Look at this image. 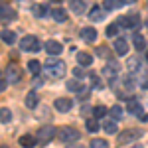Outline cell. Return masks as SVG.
<instances>
[{
	"label": "cell",
	"instance_id": "6da1fadb",
	"mask_svg": "<svg viewBox=\"0 0 148 148\" xmlns=\"http://www.w3.org/2000/svg\"><path fill=\"white\" fill-rule=\"evenodd\" d=\"M44 71H46L49 77H53V79H61L65 75V63L56 59V57H49V59H46V63H44Z\"/></svg>",
	"mask_w": 148,
	"mask_h": 148
},
{
	"label": "cell",
	"instance_id": "7a4b0ae2",
	"mask_svg": "<svg viewBox=\"0 0 148 148\" xmlns=\"http://www.w3.org/2000/svg\"><path fill=\"white\" fill-rule=\"evenodd\" d=\"M57 136H59V140H61L63 144H71V142L79 140V132H77V128H73V126H63V128L57 130Z\"/></svg>",
	"mask_w": 148,
	"mask_h": 148
},
{
	"label": "cell",
	"instance_id": "3957f363",
	"mask_svg": "<svg viewBox=\"0 0 148 148\" xmlns=\"http://www.w3.org/2000/svg\"><path fill=\"white\" fill-rule=\"evenodd\" d=\"M56 136H57V130L53 126H44V128H40L38 134H36V138H38L40 144H47L49 140H53Z\"/></svg>",
	"mask_w": 148,
	"mask_h": 148
},
{
	"label": "cell",
	"instance_id": "277c9868",
	"mask_svg": "<svg viewBox=\"0 0 148 148\" xmlns=\"http://www.w3.org/2000/svg\"><path fill=\"white\" fill-rule=\"evenodd\" d=\"M20 47H22L24 51H40L42 49V44L38 42L36 36H26V38H22V42H20Z\"/></svg>",
	"mask_w": 148,
	"mask_h": 148
},
{
	"label": "cell",
	"instance_id": "5b68a950",
	"mask_svg": "<svg viewBox=\"0 0 148 148\" xmlns=\"http://www.w3.org/2000/svg\"><path fill=\"white\" fill-rule=\"evenodd\" d=\"M142 134H144L142 130H125L123 134H119V136H116V142L123 146V144H128V142H132V140H138Z\"/></svg>",
	"mask_w": 148,
	"mask_h": 148
},
{
	"label": "cell",
	"instance_id": "8992f818",
	"mask_svg": "<svg viewBox=\"0 0 148 148\" xmlns=\"http://www.w3.org/2000/svg\"><path fill=\"white\" fill-rule=\"evenodd\" d=\"M4 79L8 81V83H18V81L22 79V69L18 67V65H8L6 67V73H4Z\"/></svg>",
	"mask_w": 148,
	"mask_h": 148
},
{
	"label": "cell",
	"instance_id": "52a82bcc",
	"mask_svg": "<svg viewBox=\"0 0 148 148\" xmlns=\"http://www.w3.org/2000/svg\"><path fill=\"white\" fill-rule=\"evenodd\" d=\"M16 10L12 8V6H6V4H2L0 6V20L2 22H12V20H16Z\"/></svg>",
	"mask_w": 148,
	"mask_h": 148
},
{
	"label": "cell",
	"instance_id": "ba28073f",
	"mask_svg": "<svg viewBox=\"0 0 148 148\" xmlns=\"http://www.w3.org/2000/svg\"><path fill=\"white\" fill-rule=\"evenodd\" d=\"M61 49H63V46L59 44V42H56V40H49V42H46V51L49 53V56H59L61 53Z\"/></svg>",
	"mask_w": 148,
	"mask_h": 148
},
{
	"label": "cell",
	"instance_id": "9c48e42d",
	"mask_svg": "<svg viewBox=\"0 0 148 148\" xmlns=\"http://www.w3.org/2000/svg\"><path fill=\"white\" fill-rule=\"evenodd\" d=\"M81 38H83L87 44H93V42L97 40V30H95L93 26H87V28L81 30Z\"/></svg>",
	"mask_w": 148,
	"mask_h": 148
},
{
	"label": "cell",
	"instance_id": "30bf717a",
	"mask_svg": "<svg viewBox=\"0 0 148 148\" xmlns=\"http://www.w3.org/2000/svg\"><path fill=\"white\" fill-rule=\"evenodd\" d=\"M71 107H73V101H71V99L59 97V99L56 101V109L59 111V113H67V111H71Z\"/></svg>",
	"mask_w": 148,
	"mask_h": 148
},
{
	"label": "cell",
	"instance_id": "8fae6325",
	"mask_svg": "<svg viewBox=\"0 0 148 148\" xmlns=\"http://www.w3.org/2000/svg\"><path fill=\"white\" fill-rule=\"evenodd\" d=\"M85 2L83 0H69V8H71V12L75 14V16H81L83 12H85Z\"/></svg>",
	"mask_w": 148,
	"mask_h": 148
},
{
	"label": "cell",
	"instance_id": "7c38bea8",
	"mask_svg": "<svg viewBox=\"0 0 148 148\" xmlns=\"http://www.w3.org/2000/svg\"><path fill=\"white\" fill-rule=\"evenodd\" d=\"M126 111H128L130 114H134V116H138V114H142V105H140L138 101H134V99H128Z\"/></svg>",
	"mask_w": 148,
	"mask_h": 148
},
{
	"label": "cell",
	"instance_id": "4fadbf2b",
	"mask_svg": "<svg viewBox=\"0 0 148 148\" xmlns=\"http://www.w3.org/2000/svg\"><path fill=\"white\" fill-rule=\"evenodd\" d=\"M103 18H105V10H103L101 6H93L91 12H89V20L91 22H101Z\"/></svg>",
	"mask_w": 148,
	"mask_h": 148
},
{
	"label": "cell",
	"instance_id": "5bb4252c",
	"mask_svg": "<svg viewBox=\"0 0 148 148\" xmlns=\"http://www.w3.org/2000/svg\"><path fill=\"white\" fill-rule=\"evenodd\" d=\"M126 69H128V71H132V73H136L138 69H142V61L138 59V56L128 57V61H126Z\"/></svg>",
	"mask_w": 148,
	"mask_h": 148
},
{
	"label": "cell",
	"instance_id": "9a60e30c",
	"mask_svg": "<svg viewBox=\"0 0 148 148\" xmlns=\"http://www.w3.org/2000/svg\"><path fill=\"white\" fill-rule=\"evenodd\" d=\"M77 63H79L81 67H87V65L93 63V56L87 53V51H79V53H77Z\"/></svg>",
	"mask_w": 148,
	"mask_h": 148
},
{
	"label": "cell",
	"instance_id": "2e32d148",
	"mask_svg": "<svg viewBox=\"0 0 148 148\" xmlns=\"http://www.w3.org/2000/svg\"><path fill=\"white\" fill-rule=\"evenodd\" d=\"M114 49H116V53H119V56L128 53V42H126L125 38H119V40L114 42Z\"/></svg>",
	"mask_w": 148,
	"mask_h": 148
},
{
	"label": "cell",
	"instance_id": "e0dca14e",
	"mask_svg": "<svg viewBox=\"0 0 148 148\" xmlns=\"http://www.w3.org/2000/svg\"><path fill=\"white\" fill-rule=\"evenodd\" d=\"M103 130H105L107 134H116V132H119V128H116V121H113V119H105V123H103Z\"/></svg>",
	"mask_w": 148,
	"mask_h": 148
},
{
	"label": "cell",
	"instance_id": "ac0fdd59",
	"mask_svg": "<svg viewBox=\"0 0 148 148\" xmlns=\"http://www.w3.org/2000/svg\"><path fill=\"white\" fill-rule=\"evenodd\" d=\"M0 38H2V42L8 44V46H14V44H16V34L10 32V30H2V32H0Z\"/></svg>",
	"mask_w": 148,
	"mask_h": 148
},
{
	"label": "cell",
	"instance_id": "d6986e66",
	"mask_svg": "<svg viewBox=\"0 0 148 148\" xmlns=\"http://www.w3.org/2000/svg\"><path fill=\"white\" fill-rule=\"evenodd\" d=\"M38 101H40V97H38V93L36 91H32V93H28V95H26V107H28V109H36V107H38Z\"/></svg>",
	"mask_w": 148,
	"mask_h": 148
},
{
	"label": "cell",
	"instance_id": "ffe728a7",
	"mask_svg": "<svg viewBox=\"0 0 148 148\" xmlns=\"http://www.w3.org/2000/svg\"><path fill=\"white\" fill-rule=\"evenodd\" d=\"M51 18L56 22H67V12L63 10V8H53L51 10Z\"/></svg>",
	"mask_w": 148,
	"mask_h": 148
},
{
	"label": "cell",
	"instance_id": "44dd1931",
	"mask_svg": "<svg viewBox=\"0 0 148 148\" xmlns=\"http://www.w3.org/2000/svg\"><path fill=\"white\" fill-rule=\"evenodd\" d=\"M38 142V138L32 136V134H24V136H20V144H22L24 148H32Z\"/></svg>",
	"mask_w": 148,
	"mask_h": 148
},
{
	"label": "cell",
	"instance_id": "7402d4cb",
	"mask_svg": "<svg viewBox=\"0 0 148 148\" xmlns=\"http://www.w3.org/2000/svg\"><path fill=\"white\" fill-rule=\"evenodd\" d=\"M32 12H34V16H38V18H44V16H47V6H44V4H34L32 6Z\"/></svg>",
	"mask_w": 148,
	"mask_h": 148
},
{
	"label": "cell",
	"instance_id": "603a6c76",
	"mask_svg": "<svg viewBox=\"0 0 148 148\" xmlns=\"http://www.w3.org/2000/svg\"><path fill=\"white\" fill-rule=\"evenodd\" d=\"M126 18H128V28H132V30H136V28H140V26H142L140 16H138V14H128Z\"/></svg>",
	"mask_w": 148,
	"mask_h": 148
},
{
	"label": "cell",
	"instance_id": "cb8c5ba5",
	"mask_svg": "<svg viewBox=\"0 0 148 148\" xmlns=\"http://www.w3.org/2000/svg\"><path fill=\"white\" fill-rule=\"evenodd\" d=\"M109 114H111V119H113V121H121V119H123V114H125V111H123V107L114 105L113 109L109 111Z\"/></svg>",
	"mask_w": 148,
	"mask_h": 148
},
{
	"label": "cell",
	"instance_id": "d4e9b609",
	"mask_svg": "<svg viewBox=\"0 0 148 148\" xmlns=\"http://www.w3.org/2000/svg\"><path fill=\"white\" fill-rule=\"evenodd\" d=\"M67 89H69V91H73V93H81V91H85V87L81 85L79 81H75V79L67 81Z\"/></svg>",
	"mask_w": 148,
	"mask_h": 148
},
{
	"label": "cell",
	"instance_id": "484cf974",
	"mask_svg": "<svg viewBox=\"0 0 148 148\" xmlns=\"http://www.w3.org/2000/svg\"><path fill=\"white\" fill-rule=\"evenodd\" d=\"M132 38H134V47H136L138 51H142V49H146V40H144V36L136 34V36H132Z\"/></svg>",
	"mask_w": 148,
	"mask_h": 148
},
{
	"label": "cell",
	"instance_id": "4316f807",
	"mask_svg": "<svg viewBox=\"0 0 148 148\" xmlns=\"http://www.w3.org/2000/svg\"><path fill=\"white\" fill-rule=\"evenodd\" d=\"M123 4H125L123 0H105V10H116Z\"/></svg>",
	"mask_w": 148,
	"mask_h": 148
},
{
	"label": "cell",
	"instance_id": "83f0119b",
	"mask_svg": "<svg viewBox=\"0 0 148 148\" xmlns=\"http://www.w3.org/2000/svg\"><path fill=\"white\" fill-rule=\"evenodd\" d=\"M12 121V113H10V109H0V123H4V125H8Z\"/></svg>",
	"mask_w": 148,
	"mask_h": 148
},
{
	"label": "cell",
	"instance_id": "f1b7e54d",
	"mask_svg": "<svg viewBox=\"0 0 148 148\" xmlns=\"http://www.w3.org/2000/svg\"><path fill=\"white\" fill-rule=\"evenodd\" d=\"M28 69H30V73H32V75H38V73H40V69H42V63H40L38 59H32V61L28 63Z\"/></svg>",
	"mask_w": 148,
	"mask_h": 148
},
{
	"label": "cell",
	"instance_id": "f546056e",
	"mask_svg": "<svg viewBox=\"0 0 148 148\" xmlns=\"http://www.w3.org/2000/svg\"><path fill=\"white\" fill-rule=\"evenodd\" d=\"M103 116H107V107H103V105L95 107L93 109V119H103Z\"/></svg>",
	"mask_w": 148,
	"mask_h": 148
},
{
	"label": "cell",
	"instance_id": "4dcf8cb0",
	"mask_svg": "<svg viewBox=\"0 0 148 148\" xmlns=\"http://www.w3.org/2000/svg\"><path fill=\"white\" fill-rule=\"evenodd\" d=\"M89 148H109V144H107V140H103V138H93Z\"/></svg>",
	"mask_w": 148,
	"mask_h": 148
},
{
	"label": "cell",
	"instance_id": "1f68e13d",
	"mask_svg": "<svg viewBox=\"0 0 148 148\" xmlns=\"http://www.w3.org/2000/svg\"><path fill=\"white\" fill-rule=\"evenodd\" d=\"M85 126H87L89 132H97V130H99V123H97V119H89V121L85 123Z\"/></svg>",
	"mask_w": 148,
	"mask_h": 148
},
{
	"label": "cell",
	"instance_id": "d6a6232c",
	"mask_svg": "<svg viewBox=\"0 0 148 148\" xmlns=\"http://www.w3.org/2000/svg\"><path fill=\"white\" fill-rule=\"evenodd\" d=\"M116 34H119V24L116 22L109 24V26H107V36H109V38H114Z\"/></svg>",
	"mask_w": 148,
	"mask_h": 148
},
{
	"label": "cell",
	"instance_id": "836d02e7",
	"mask_svg": "<svg viewBox=\"0 0 148 148\" xmlns=\"http://www.w3.org/2000/svg\"><path fill=\"white\" fill-rule=\"evenodd\" d=\"M91 83H93V89H101V87H103L101 79H99L97 75H91Z\"/></svg>",
	"mask_w": 148,
	"mask_h": 148
},
{
	"label": "cell",
	"instance_id": "e575fe53",
	"mask_svg": "<svg viewBox=\"0 0 148 148\" xmlns=\"http://www.w3.org/2000/svg\"><path fill=\"white\" fill-rule=\"evenodd\" d=\"M116 24H119V28H128V18L123 16V18H119V20H116Z\"/></svg>",
	"mask_w": 148,
	"mask_h": 148
},
{
	"label": "cell",
	"instance_id": "d590c367",
	"mask_svg": "<svg viewBox=\"0 0 148 148\" xmlns=\"http://www.w3.org/2000/svg\"><path fill=\"white\" fill-rule=\"evenodd\" d=\"M73 75H75V77H83V75H85V71H83L81 67H77V69H73Z\"/></svg>",
	"mask_w": 148,
	"mask_h": 148
},
{
	"label": "cell",
	"instance_id": "8d00e7d4",
	"mask_svg": "<svg viewBox=\"0 0 148 148\" xmlns=\"http://www.w3.org/2000/svg\"><path fill=\"white\" fill-rule=\"evenodd\" d=\"M6 83H8L6 79H0V91H4V89H6Z\"/></svg>",
	"mask_w": 148,
	"mask_h": 148
},
{
	"label": "cell",
	"instance_id": "74e56055",
	"mask_svg": "<svg viewBox=\"0 0 148 148\" xmlns=\"http://www.w3.org/2000/svg\"><path fill=\"white\" fill-rule=\"evenodd\" d=\"M140 121H142V123H148V114L142 113V114H140Z\"/></svg>",
	"mask_w": 148,
	"mask_h": 148
},
{
	"label": "cell",
	"instance_id": "f35d334b",
	"mask_svg": "<svg viewBox=\"0 0 148 148\" xmlns=\"http://www.w3.org/2000/svg\"><path fill=\"white\" fill-rule=\"evenodd\" d=\"M123 2H130V4H132V2H136V0H123Z\"/></svg>",
	"mask_w": 148,
	"mask_h": 148
},
{
	"label": "cell",
	"instance_id": "ab89813d",
	"mask_svg": "<svg viewBox=\"0 0 148 148\" xmlns=\"http://www.w3.org/2000/svg\"><path fill=\"white\" fill-rule=\"evenodd\" d=\"M51 2H59V4H61V2H63V0H51Z\"/></svg>",
	"mask_w": 148,
	"mask_h": 148
},
{
	"label": "cell",
	"instance_id": "60d3db41",
	"mask_svg": "<svg viewBox=\"0 0 148 148\" xmlns=\"http://www.w3.org/2000/svg\"><path fill=\"white\" fill-rule=\"evenodd\" d=\"M132 148H142V146H140V144H136V146H132Z\"/></svg>",
	"mask_w": 148,
	"mask_h": 148
},
{
	"label": "cell",
	"instance_id": "b9f144b4",
	"mask_svg": "<svg viewBox=\"0 0 148 148\" xmlns=\"http://www.w3.org/2000/svg\"><path fill=\"white\" fill-rule=\"evenodd\" d=\"M146 61H148V51H146Z\"/></svg>",
	"mask_w": 148,
	"mask_h": 148
},
{
	"label": "cell",
	"instance_id": "7bdbcfd3",
	"mask_svg": "<svg viewBox=\"0 0 148 148\" xmlns=\"http://www.w3.org/2000/svg\"><path fill=\"white\" fill-rule=\"evenodd\" d=\"M0 148H8V146H0Z\"/></svg>",
	"mask_w": 148,
	"mask_h": 148
},
{
	"label": "cell",
	"instance_id": "ee69618b",
	"mask_svg": "<svg viewBox=\"0 0 148 148\" xmlns=\"http://www.w3.org/2000/svg\"><path fill=\"white\" fill-rule=\"evenodd\" d=\"M146 87H148V85H146Z\"/></svg>",
	"mask_w": 148,
	"mask_h": 148
}]
</instances>
